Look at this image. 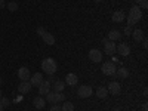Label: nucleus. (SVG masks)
<instances>
[{"instance_id": "nucleus-18", "label": "nucleus", "mask_w": 148, "mask_h": 111, "mask_svg": "<svg viewBox=\"0 0 148 111\" xmlns=\"http://www.w3.org/2000/svg\"><path fill=\"white\" fill-rule=\"evenodd\" d=\"M116 76H117L119 79H127L129 71H127V68H125V67H120V68L116 70Z\"/></svg>"}, {"instance_id": "nucleus-26", "label": "nucleus", "mask_w": 148, "mask_h": 111, "mask_svg": "<svg viewBox=\"0 0 148 111\" xmlns=\"http://www.w3.org/2000/svg\"><path fill=\"white\" fill-rule=\"evenodd\" d=\"M0 104L3 105V108H8V107L10 105L9 99H8V98H5V96H2V98H0Z\"/></svg>"}, {"instance_id": "nucleus-15", "label": "nucleus", "mask_w": 148, "mask_h": 111, "mask_svg": "<svg viewBox=\"0 0 148 111\" xmlns=\"http://www.w3.org/2000/svg\"><path fill=\"white\" fill-rule=\"evenodd\" d=\"M33 105L37 108V110H43L45 108V98H42V96H37V98H34L33 99Z\"/></svg>"}, {"instance_id": "nucleus-6", "label": "nucleus", "mask_w": 148, "mask_h": 111, "mask_svg": "<svg viewBox=\"0 0 148 111\" xmlns=\"http://www.w3.org/2000/svg\"><path fill=\"white\" fill-rule=\"evenodd\" d=\"M18 77L21 79V82H28L30 77H31V73H30V70L27 67H21L18 70Z\"/></svg>"}, {"instance_id": "nucleus-12", "label": "nucleus", "mask_w": 148, "mask_h": 111, "mask_svg": "<svg viewBox=\"0 0 148 111\" xmlns=\"http://www.w3.org/2000/svg\"><path fill=\"white\" fill-rule=\"evenodd\" d=\"M31 83L30 82H21L19 83V86H18V90L21 92V93H28L30 90H31Z\"/></svg>"}, {"instance_id": "nucleus-1", "label": "nucleus", "mask_w": 148, "mask_h": 111, "mask_svg": "<svg viewBox=\"0 0 148 111\" xmlns=\"http://www.w3.org/2000/svg\"><path fill=\"white\" fill-rule=\"evenodd\" d=\"M142 18V12H141V8L139 6H132L130 10H129V18H127V27H132L135 25L138 21H141Z\"/></svg>"}, {"instance_id": "nucleus-19", "label": "nucleus", "mask_w": 148, "mask_h": 111, "mask_svg": "<svg viewBox=\"0 0 148 111\" xmlns=\"http://www.w3.org/2000/svg\"><path fill=\"white\" fill-rule=\"evenodd\" d=\"M132 37L135 39V42H142V39H144V31L142 30H135V31H132Z\"/></svg>"}, {"instance_id": "nucleus-10", "label": "nucleus", "mask_w": 148, "mask_h": 111, "mask_svg": "<svg viewBox=\"0 0 148 111\" xmlns=\"http://www.w3.org/2000/svg\"><path fill=\"white\" fill-rule=\"evenodd\" d=\"M107 90H108L110 93H113V95H119V93L121 92V86H120V83H117V82H111V83L108 84Z\"/></svg>"}, {"instance_id": "nucleus-9", "label": "nucleus", "mask_w": 148, "mask_h": 111, "mask_svg": "<svg viewBox=\"0 0 148 111\" xmlns=\"http://www.w3.org/2000/svg\"><path fill=\"white\" fill-rule=\"evenodd\" d=\"M30 83H31V86H39L42 84V82H43V74L42 73H36V74H33V77H30V80H28Z\"/></svg>"}, {"instance_id": "nucleus-11", "label": "nucleus", "mask_w": 148, "mask_h": 111, "mask_svg": "<svg viewBox=\"0 0 148 111\" xmlns=\"http://www.w3.org/2000/svg\"><path fill=\"white\" fill-rule=\"evenodd\" d=\"M49 90H51V83H49L47 80H46V82L43 80V82H42V84L39 86V95H40V96H43V95H46Z\"/></svg>"}, {"instance_id": "nucleus-39", "label": "nucleus", "mask_w": 148, "mask_h": 111, "mask_svg": "<svg viewBox=\"0 0 148 111\" xmlns=\"http://www.w3.org/2000/svg\"><path fill=\"white\" fill-rule=\"evenodd\" d=\"M136 2H138V0H136Z\"/></svg>"}, {"instance_id": "nucleus-17", "label": "nucleus", "mask_w": 148, "mask_h": 111, "mask_svg": "<svg viewBox=\"0 0 148 111\" xmlns=\"http://www.w3.org/2000/svg\"><path fill=\"white\" fill-rule=\"evenodd\" d=\"M42 39H43V42H45L46 45H51V46H52V45H55V37H53L51 33H47V31L42 36Z\"/></svg>"}, {"instance_id": "nucleus-36", "label": "nucleus", "mask_w": 148, "mask_h": 111, "mask_svg": "<svg viewBox=\"0 0 148 111\" xmlns=\"http://www.w3.org/2000/svg\"><path fill=\"white\" fill-rule=\"evenodd\" d=\"M0 98H2V90H0Z\"/></svg>"}, {"instance_id": "nucleus-23", "label": "nucleus", "mask_w": 148, "mask_h": 111, "mask_svg": "<svg viewBox=\"0 0 148 111\" xmlns=\"http://www.w3.org/2000/svg\"><path fill=\"white\" fill-rule=\"evenodd\" d=\"M46 101L51 102V104H55V92H47L46 93Z\"/></svg>"}, {"instance_id": "nucleus-4", "label": "nucleus", "mask_w": 148, "mask_h": 111, "mask_svg": "<svg viewBox=\"0 0 148 111\" xmlns=\"http://www.w3.org/2000/svg\"><path fill=\"white\" fill-rule=\"evenodd\" d=\"M92 93H93V90H92L90 86H88V84L80 86L79 90H77V96L79 98H89V96H92Z\"/></svg>"}, {"instance_id": "nucleus-31", "label": "nucleus", "mask_w": 148, "mask_h": 111, "mask_svg": "<svg viewBox=\"0 0 148 111\" xmlns=\"http://www.w3.org/2000/svg\"><path fill=\"white\" fill-rule=\"evenodd\" d=\"M125 34H126V36H130V34H132V30H130V27H126V28H125Z\"/></svg>"}, {"instance_id": "nucleus-16", "label": "nucleus", "mask_w": 148, "mask_h": 111, "mask_svg": "<svg viewBox=\"0 0 148 111\" xmlns=\"http://www.w3.org/2000/svg\"><path fill=\"white\" fill-rule=\"evenodd\" d=\"M125 18H126V15H125V12H123V10H117V12L113 14V21L114 22H123Z\"/></svg>"}, {"instance_id": "nucleus-8", "label": "nucleus", "mask_w": 148, "mask_h": 111, "mask_svg": "<svg viewBox=\"0 0 148 111\" xmlns=\"http://www.w3.org/2000/svg\"><path fill=\"white\" fill-rule=\"evenodd\" d=\"M89 58H90L92 62H101L102 61V52L98 51V49H92L89 52Z\"/></svg>"}, {"instance_id": "nucleus-30", "label": "nucleus", "mask_w": 148, "mask_h": 111, "mask_svg": "<svg viewBox=\"0 0 148 111\" xmlns=\"http://www.w3.org/2000/svg\"><path fill=\"white\" fill-rule=\"evenodd\" d=\"M47 82H49V83H51V84L56 82V80H55V77H53V74H51V76H49V80H47Z\"/></svg>"}, {"instance_id": "nucleus-3", "label": "nucleus", "mask_w": 148, "mask_h": 111, "mask_svg": "<svg viewBox=\"0 0 148 111\" xmlns=\"http://www.w3.org/2000/svg\"><path fill=\"white\" fill-rule=\"evenodd\" d=\"M102 73L105 74V76H114L116 74V64L113 62V61H107V62H104V65H102Z\"/></svg>"}, {"instance_id": "nucleus-22", "label": "nucleus", "mask_w": 148, "mask_h": 111, "mask_svg": "<svg viewBox=\"0 0 148 111\" xmlns=\"http://www.w3.org/2000/svg\"><path fill=\"white\" fill-rule=\"evenodd\" d=\"M65 101V95L62 92H55V104L56 102H62Z\"/></svg>"}, {"instance_id": "nucleus-37", "label": "nucleus", "mask_w": 148, "mask_h": 111, "mask_svg": "<svg viewBox=\"0 0 148 111\" xmlns=\"http://www.w3.org/2000/svg\"><path fill=\"white\" fill-rule=\"evenodd\" d=\"M0 83H2V77H0Z\"/></svg>"}, {"instance_id": "nucleus-7", "label": "nucleus", "mask_w": 148, "mask_h": 111, "mask_svg": "<svg viewBox=\"0 0 148 111\" xmlns=\"http://www.w3.org/2000/svg\"><path fill=\"white\" fill-rule=\"evenodd\" d=\"M116 51L121 55V56H129L130 55V47L127 43H120L117 47H116Z\"/></svg>"}, {"instance_id": "nucleus-20", "label": "nucleus", "mask_w": 148, "mask_h": 111, "mask_svg": "<svg viewBox=\"0 0 148 111\" xmlns=\"http://www.w3.org/2000/svg\"><path fill=\"white\" fill-rule=\"evenodd\" d=\"M95 93H96L98 98H101V99H105L107 95H108V90H107V88H98Z\"/></svg>"}, {"instance_id": "nucleus-35", "label": "nucleus", "mask_w": 148, "mask_h": 111, "mask_svg": "<svg viewBox=\"0 0 148 111\" xmlns=\"http://www.w3.org/2000/svg\"><path fill=\"white\" fill-rule=\"evenodd\" d=\"M93 2H96V3H99V2H102V0H93Z\"/></svg>"}, {"instance_id": "nucleus-25", "label": "nucleus", "mask_w": 148, "mask_h": 111, "mask_svg": "<svg viewBox=\"0 0 148 111\" xmlns=\"http://www.w3.org/2000/svg\"><path fill=\"white\" fill-rule=\"evenodd\" d=\"M8 9H9L10 12H15V10L18 9V3H16V2H9V3H8Z\"/></svg>"}, {"instance_id": "nucleus-27", "label": "nucleus", "mask_w": 148, "mask_h": 111, "mask_svg": "<svg viewBox=\"0 0 148 111\" xmlns=\"http://www.w3.org/2000/svg\"><path fill=\"white\" fill-rule=\"evenodd\" d=\"M138 3H139L141 9H147L148 8V0H138Z\"/></svg>"}, {"instance_id": "nucleus-28", "label": "nucleus", "mask_w": 148, "mask_h": 111, "mask_svg": "<svg viewBox=\"0 0 148 111\" xmlns=\"http://www.w3.org/2000/svg\"><path fill=\"white\" fill-rule=\"evenodd\" d=\"M45 33H46V30H45L43 27H39V28H37V34H39L40 37H42V36H43Z\"/></svg>"}, {"instance_id": "nucleus-34", "label": "nucleus", "mask_w": 148, "mask_h": 111, "mask_svg": "<svg viewBox=\"0 0 148 111\" xmlns=\"http://www.w3.org/2000/svg\"><path fill=\"white\" fill-rule=\"evenodd\" d=\"M3 110H5V108H3V105H2V104H0V111H3Z\"/></svg>"}, {"instance_id": "nucleus-38", "label": "nucleus", "mask_w": 148, "mask_h": 111, "mask_svg": "<svg viewBox=\"0 0 148 111\" xmlns=\"http://www.w3.org/2000/svg\"><path fill=\"white\" fill-rule=\"evenodd\" d=\"M114 111H120V110H114Z\"/></svg>"}, {"instance_id": "nucleus-5", "label": "nucleus", "mask_w": 148, "mask_h": 111, "mask_svg": "<svg viewBox=\"0 0 148 111\" xmlns=\"http://www.w3.org/2000/svg\"><path fill=\"white\" fill-rule=\"evenodd\" d=\"M102 43H104L105 53H107V55H114V53H116V42H110L108 39H104Z\"/></svg>"}, {"instance_id": "nucleus-24", "label": "nucleus", "mask_w": 148, "mask_h": 111, "mask_svg": "<svg viewBox=\"0 0 148 111\" xmlns=\"http://www.w3.org/2000/svg\"><path fill=\"white\" fill-rule=\"evenodd\" d=\"M61 110H62V111H74V105L71 102H65V104H62Z\"/></svg>"}, {"instance_id": "nucleus-29", "label": "nucleus", "mask_w": 148, "mask_h": 111, "mask_svg": "<svg viewBox=\"0 0 148 111\" xmlns=\"http://www.w3.org/2000/svg\"><path fill=\"white\" fill-rule=\"evenodd\" d=\"M51 111H62V110H61V107H59V105H56V104H55V105H52Z\"/></svg>"}, {"instance_id": "nucleus-21", "label": "nucleus", "mask_w": 148, "mask_h": 111, "mask_svg": "<svg viewBox=\"0 0 148 111\" xmlns=\"http://www.w3.org/2000/svg\"><path fill=\"white\" fill-rule=\"evenodd\" d=\"M64 88H65V83L61 82V80H56V82L53 83V90H55V92H62Z\"/></svg>"}, {"instance_id": "nucleus-2", "label": "nucleus", "mask_w": 148, "mask_h": 111, "mask_svg": "<svg viewBox=\"0 0 148 111\" xmlns=\"http://www.w3.org/2000/svg\"><path fill=\"white\" fill-rule=\"evenodd\" d=\"M42 68H43V71L46 73V74H55L56 73V62H55V59H52V58H46V59H43V62H42Z\"/></svg>"}, {"instance_id": "nucleus-33", "label": "nucleus", "mask_w": 148, "mask_h": 111, "mask_svg": "<svg viewBox=\"0 0 148 111\" xmlns=\"http://www.w3.org/2000/svg\"><path fill=\"white\" fill-rule=\"evenodd\" d=\"M142 111H148V105H147V102L142 105Z\"/></svg>"}, {"instance_id": "nucleus-14", "label": "nucleus", "mask_w": 148, "mask_h": 111, "mask_svg": "<svg viewBox=\"0 0 148 111\" xmlns=\"http://www.w3.org/2000/svg\"><path fill=\"white\" fill-rule=\"evenodd\" d=\"M107 39H108L110 42L120 40V39H121V33H120L119 30H111V31L108 33V37H107Z\"/></svg>"}, {"instance_id": "nucleus-32", "label": "nucleus", "mask_w": 148, "mask_h": 111, "mask_svg": "<svg viewBox=\"0 0 148 111\" xmlns=\"http://www.w3.org/2000/svg\"><path fill=\"white\" fill-rule=\"evenodd\" d=\"M6 6V3H5V0H0V9H3Z\"/></svg>"}, {"instance_id": "nucleus-13", "label": "nucleus", "mask_w": 148, "mask_h": 111, "mask_svg": "<svg viewBox=\"0 0 148 111\" xmlns=\"http://www.w3.org/2000/svg\"><path fill=\"white\" fill-rule=\"evenodd\" d=\"M65 80H67V84H70V86H76L77 82H79V77H77V74H74V73H68V74H67V77H65Z\"/></svg>"}]
</instances>
